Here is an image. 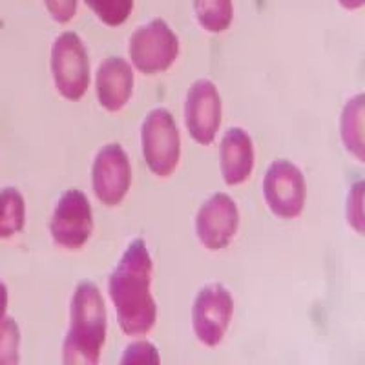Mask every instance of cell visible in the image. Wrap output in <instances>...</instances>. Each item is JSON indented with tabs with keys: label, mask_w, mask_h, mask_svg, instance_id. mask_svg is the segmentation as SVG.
<instances>
[{
	"label": "cell",
	"mask_w": 365,
	"mask_h": 365,
	"mask_svg": "<svg viewBox=\"0 0 365 365\" xmlns=\"http://www.w3.org/2000/svg\"><path fill=\"white\" fill-rule=\"evenodd\" d=\"M152 257L143 240H133L110 276V298L115 307L120 329L130 336L152 331L158 319V307L150 292Z\"/></svg>",
	"instance_id": "cell-1"
},
{
	"label": "cell",
	"mask_w": 365,
	"mask_h": 365,
	"mask_svg": "<svg viewBox=\"0 0 365 365\" xmlns=\"http://www.w3.org/2000/svg\"><path fill=\"white\" fill-rule=\"evenodd\" d=\"M106 340V307L96 283L81 282L71 299L64 364H97Z\"/></svg>",
	"instance_id": "cell-2"
},
{
	"label": "cell",
	"mask_w": 365,
	"mask_h": 365,
	"mask_svg": "<svg viewBox=\"0 0 365 365\" xmlns=\"http://www.w3.org/2000/svg\"><path fill=\"white\" fill-rule=\"evenodd\" d=\"M143 155L148 168L159 178L174 174L181 158V137L168 110H152L143 123Z\"/></svg>",
	"instance_id": "cell-3"
},
{
	"label": "cell",
	"mask_w": 365,
	"mask_h": 365,
	"mask_svg": "<svg viewBox=\"0 0 365 365\" xmlns=\"http://www.w3.org/2000/svg\"><path fill=\"white\" fill-rule=\"evenodd\" d=\"M51 73L58 93L79 101L90 86V61L84 42L73 31H64L51 46Z\"/></svg>",
	"instance_id": "cell-4"
},
{
	"label": "cell",
	"mask_w": 365,
	"mask_h": 365,
	"mask_svg": "<svg viewBox=\"0 0 365 365\" xmlns=\"http://www.w3.org/2000/svg\"><path fill=\"white\" fill-rule=\"evenodd\" d=\"M128 53L141 73H163L178 58L179 38L163 19H154L130 37Z\"/></svg>",
	"instance_id": "cell-5"
},
{
	"label": "cell",
	"mask_w": 365,
	"mask_h": 365,
	"mask_svg": "<svg viewBox=\"0 0 365 365\" xmlns=\"http://www.w3.org/2000/svg\"><path fill=\"white\" fill-rule=\"evenodd\" d=\"M51 237L68 250H79L93 232V214L86 195L77 188L64 192L53 210Z\"/></svg>",
	"instance_id": "cell-6"
},
{
	"label": "cell",
	"mask_w": 365,
	"mask_h": 365,
	"mask_svg": "<svg viewBox=\"0 0 365 365\" xmlns=\"http://www.w3.org/2000/svg\"><path fill=\"white\" fill-rule=\"evenodd\" d=\"M234 314V302L230 292L220 283L207 285L195 296L192 309V325L197 340L208 347L223 341Z\"/></svg>",
	"instance_id": "cell-7"
},
{
	"label": "cell",
	"mask_w": 365,
	"mask_h": 365,
	"mask_svg": "<svg viewBox=\"0 0 365 365\" xmlns=\"http://www.w3.org/2000/svg\"><path fill=\"white\" fill-rule=\"evenodd\" d=\"M263 194L270 210L283 220H292L305 207V179L298 166L291 161H274L263 181Z\"/></svg>",
	"instance_id": "cell-8"
},
{
	"label": "cell",
	"mask_w": 365,
	"mask_h": 365,
	"mask_svg": "<svg viewBox=\"0 0 365 365\" xmlns=\"http://www.w3.org/2000/svg\"><path fill=\"white\" fill-rule=\"evenodd\" d=\"M91 181L101 203L106 207L123 203L132 185V166L123 146L112 143L101 150L93 161Z\"/></svg>",
	"instance_id": "cell-9"
},
{
	"label": "cell",
	"mask_w": 365,
	"mask_h": 365,
	"mask_svg": "<svg viewBox=\"0 0 365 365\" xmlns=\"http://www.w3.org/2000/svg\"><path fill=\"white\" fill-rule=\"evenodd\" d=\"M185 125L195 143L207 146L221 126V97L216 84L208 79L195 81L185 104Z\"/></svg>",
	"instance_id": "cell-10"
},
{
	"label": "cell",
	"mask_w": 365,
	"mask_h": 365,
	"mask_svg": "<svg viewBox=\"0 0 365 365\" xmlns=\"http://www.w3.org/2000/svg\"><path fill=\"white\" fill-rule=\"evenodd\" d=\"M240 227V210L230 195L214 194L197 212L195 232L208 250L230 245Z\"/></svg>",
	"instance_id": "cell-11"
},
{
	"label": "cell",
	"mask_w": 365,
	"mask_h": 365,
	"mask_svg": "<svg viewBox=\"0 0 365 365\" xmlns=\"http://www.w3.org/2000/svg\"><path fill=\"white\" fill-rule=\"evenodd\" d=\"M97 99L108 112H119L133 93V71L125 58H106L97 70Z\"/></svg>",
	"instance_id": "cell-12"
},
{
	"label": "cell",
	"mask_w": 365,
	"mask_h": 365,
	"mask_svg": "<svg viewBox=\"0 0 365 365\" xmlns=\"http://www.w3.org/2000/svg\"><path fill=\"white\" fill-rule=\"evenodd\" d=\"M221 174L228 187L245 182L254 170V145L243 128H230L221 141Z\"/></svg>",
	"instance_id": "cell-13"
},
{
	"label": "cell",
	"mask_w": 365,
	"mask_h": 365,
	"mask_svg": "<svg viewBox=\"0 0 365 365\" xmlns=\"http://www.w3.org/2000/svg\"><path fill=\"white\" fill-rule=\"evenodd\" d=\"M26 221V203L17 188L0 190V240H9L19 234Z\"/></svg>",
	"instance_id": "cell-14"
},
{
	"label": "cell",
	"mask_w": 365,
	"mask_h": 365,
	"mask_svg": "<svg viewBox=\"0 0 365 365\" xmlns=\"http://www.w3.org/2000/svg\"><path fill=\"white\" fill-rule=\"evenodd\" d=\"M364 96H356L344 110L341 117V137L349 152L364 161Z\"/></svg>",
	"instance_id": "cell-15"
},
{
	"label": "cell",
	"mask_w": 365,
	"mask_h": 365,
	"mask_svg": "<svg viewBox=\"0 0 365 365\" xmlns=\"http://www.w3.org/2000/svg\"><path fill=\"white\" fill-rule=\"evenodd\" d=\"M197 22L210 34H223L234 17L232 0H194Z\"/></svg>",
	"instance_id": "cell-16"
},
{
	"label": "cell",
	"mask_w": 365,
	"mask_h": 365,
	"mask_svg": "<svg viewBox=\"0 0 365 365\" xmlns=\"http://www.w3.org/2000/svg\"><path fill=\"white\" fill-rule=\"evenodd\" d=\"M103 24L110 28L125 24L133 9V0H84Z\"/></svg>",
	"instance_id": "cell-17"
},
{
	"label": "cell",
	"mask_w": 365,
	"mask_h": 365,
	"mask_svg": "<svg viewBox=\"0 0 365 365\" xmlns=\"http://www.w3.org/2000/svg\"><path fill=\"white\" fill-rule=\"evenodd\" d=\"M21 331L13 318H4L0 324V365H11L19 361Z\"/></svg>",
	"instance_id": "cell-18"
},
{
	"label": "cell",
	"mask_w": 365,
	"mask_h": 365,
	"mask_svg": "<svg viewBox=\"0 0 365 365\" xmlns=\"http://www.w3.org/2000/svg\"><path fill=\"white\" fill-rule=\"evenodd\" d=\"M120 364H159L158 349L148 341H135L126 349Z\"/></svg>",
	"instance_id": "cell-19"
},
{
	"label": "cell",
	"mask_w": 365,
	"mask_h": 365,
	"mask_svg": "<svg viewBox=\"0 0 365 365\" xmlns=\"http://www.w3.org/2000/svg\"><path fill=\"white\" fill-rule=\"evenodd\" d=\"M46 9L58 24H66L77 13V0H44Z\"/></svg>",
	"instance_id": "cell-20"
},
{
	"label": "cell",
	"mask_w": 365,
	"mask_h": 365,
	"mask_svg": "<svg viewBox=\"0 0 365 365\" xmlns=\"http://www.w3.org/2000/svg\"><path fill=\"white\" fill-rule=\"evenodd\" d=\"M361 188H364V185L361 182H358L356 187L353 188V194H351V197H349V208H354L356 210V214H354V225L353 227L356 228L358 232H364V214H361Z\"/></svg>",
	"instance_id": "cell-21"
},
{
	"label": "cell",
	"mask_w": 365,
	"mask_h": 365,
	"mask_svg": "<svg viewBox=\"0 0 365 365\" xmlns=\"http://www.w3.org/2000/svg\"><path fill=\"white\" fill-rule=\"evenodd\" d=\"M6 309H8V289L0 282V324L6 318Z\"/></svg>",
	"instance_id": "cell-22"
},
{
	"label": "cell",
	"mask_w": 365,
	"mask_h": 365,
	"mask_svg": "<svg viewBox=\"0 0 365 365\" xmlns=\"http://www.w3.org/2000/svg\"><path fill=\"white\" fill-rule=\"evenodd\" d=\"M345 9H358L364 6L365 0H338Z\"/></svg>",
	"instance_id": "cell-23"
}]
</instances>
